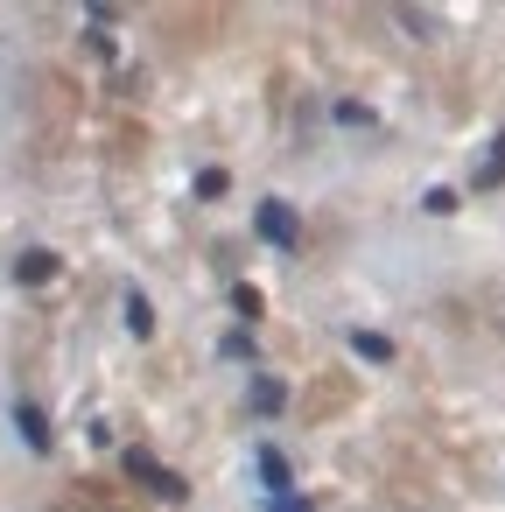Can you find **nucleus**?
I'll return each mask as SVG.
<instances>
[{"label": "nucleus", "mask_w": 505, "mask_h": 512, "mask_svg": "<svg viewBox=\"0 0 505 512\" xmlns=\"http://www.w3.org/2000/svg\"><path fill=\"white\" fill-rule=\"evenodd\" d=\"M260 232H267V239H295V218H288L281 204H267V211H260Z\"/></svg>", "instance_id": "1"}, {"label": "nucleus", "mask_w": 505, "mask_h": 512, "mask_svg": "<svg viewBox=\"0 0 505 512\" xmlns=\"http://www.w3.org/2000/svg\"><path fill=\"white\" fill-rule=\"evenodd\" d=\"M127 323H134V337H148V330H155V316H148V302H141V295H127Z\"/></svg>", "instance_id": "2"}, {"label": "nucleus", "mask_w": 505, "mask_h": 512, "mask_svg": "<svg viewBox=\"0 0 505 512\" xmlns=\"http://www.w3.org/2000/svg\"><path fill=\"white\" fill-rule=\"evenodd\" d=\"M50 267H57L50 253H29V260H22V281H50Z\"/></svg>", "instance_id": "3"}]
</instances>
